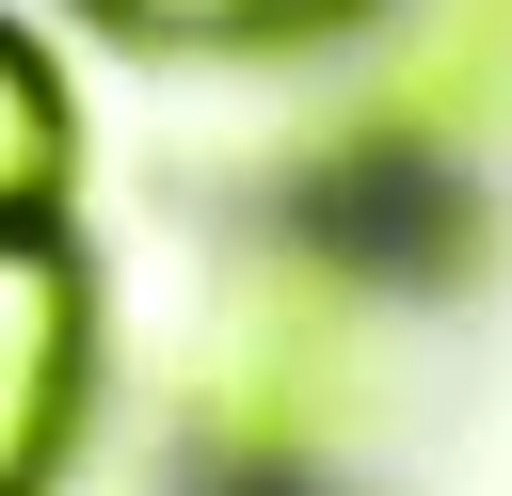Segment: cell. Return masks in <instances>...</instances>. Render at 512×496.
<instances>
[{
	"mask_svg": "<svg viewBox=\"0 0 512 496\" xmlns=\"http://www.w3.org/2000/svg\"><path fill=\"white\" fill-rule=\"evenodd\" d=\"M176 416H192V464L224 496H288L304 464H336L352 416H368V272H352V240H256L208 288Z\"/></svg>",
	"mask_w": 512,
	"mask_h": 496,
	"instance_id": "cell-1",
	"label": "cell"
},
{
	"mask_svg": "<svg viewBox=\"0 0 512 496\" xmlns=\"http://www.w3.org/2000/svg\"><path fill=\"white\" fill-rule=\"evenodd\" d=\"M96 432V256L48 224H0V496H64Z\"/></svg>",
	"mask_w": 512,
	"mask_h": 496,
	"instance_id": "cell-2",
	"label": "cell"
},
{
	"mask_svg": "<svg viewBox=\"0 0 512 496\" xmlns=\"http://www.w3.org/2000/svg\"><path fill=\"white\" fill-rule=\"evenodd\" d=\"M496 96H512V0H432V16L400 32V64L368 80V160H400V144H464Z\"/></svg>",
	"mask_w": 512,
	"mask_h": 496,
	"instance_id": "cell-3",
	"label": "cell"
},
{
	"mask_svg": "<svg viewBox=\"0 0 512 496\" xmlns=\"http://www.w3.org/2000/svg\"><path fill=\"white\" fill-rule=\"evenodd\" d=\"M48 208H80V96L0 16V224H48Z\"/></svg>",
	"mask_w": 512,
	"mask_h": 496,
	"instance_id": "cell-4",
	"label": "cell"
},
{
	"mask_svg": "<svg viewBox=\"0 0 512 496\" xmlns=\"http://www.w3.org/2000/svg\"><path fill=\"white\" fill-rule=\"evenodd\" d=\"M80 16L128 48H272V32H320L336 0H80Z\"/></svg>",
	"mask_w": 512,
	"mask_h": 496,
	"instance_id": "cell-5",
	"label": "cell"
}]
</instances>
